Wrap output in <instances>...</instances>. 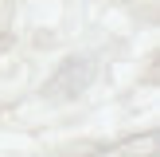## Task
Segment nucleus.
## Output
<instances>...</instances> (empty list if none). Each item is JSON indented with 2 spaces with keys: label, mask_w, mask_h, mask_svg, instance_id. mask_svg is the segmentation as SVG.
I'll return each instance as SVG.
<instances>
[{
  "label": "nucleus",
  "mask_w": 160,
  "mask_h": 157,
  "mask_svg": "<svg viewBox=\"0 0 160 157\" xmlns=\"http://www.w3.org/2000/svg\"><path fill=\"white\" fill-rule=\"evenodd\" d=\"M90 75H94L90 59H67V67L47 83L43 94H47V98H70V94H78L86 83H90Z\"/></svg>",
  "instance_id": "nucleus-1"
}]
</instances>
